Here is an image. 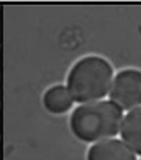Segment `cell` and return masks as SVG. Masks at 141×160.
Returning a JSON list of instances; mask_svg holds the SVG:
<instances>
[{"label": "cell", "mask_w": 141, "mask_h": 160, "mask_svg": "<svg viewBox=\"0 0 141 160\" xmlns=\"http://www.w3.org/2000/svg\"><path fill=\"white\" fill-rule=\"evenodd\" d=\"M124 113L110 100L79 104L70 115L71 134L84 143H99L119 134Z\"/></svg>", "instance_id": "6da1fadb"}, {"label": "cell", "mask_w": 141, "mask_h": 160, "mask_svg": "<svg viewBox=\"0 0 141 160\" xmlns=\"http://www.w3.org/2000/svg\"><path fill=\"white\" fill-rule=\"evenodd\" d=\"M113 76V67L105 58L87 54L71 65L65 86L79 104L95 103L109 95Z\"/></svg>", "instance_id": "7a4b0ae2"}, {"label": "cell", "mask_w": 141, "mask_h": 160, "mask_svg": "<svg viewBox=\"0 0 141 160\" xmlns=\"http://www.w3.org/2000/svg\"><path fill=\"white\" fill-rule=\"evenodd\" d=\"M109 98L123 110H134L141 107V70H119L113 76Z\"/></svg>", "instance_id": "3957f363"}, {"label": "cell", "mask_w": 141, "mask_h": 160, "mask_svg": "<svg viewBox=\"0 0 141 160\" xmlns=\"http://www.w3.org/2000/svg\"><path fill=\"white\" fill-rule=\"evenodd\" d=\"M87 160H138L137 154L121 140L109 138L90 145L87 151Z\"/></svg>", "instance_id": "277c9868"}, {"label": "cell", "mask_w": 141, "mask_h": 160, "mask_svg": "<svg viewBox=\"0 0 141 160\" xmlns=\"http://www.w3.org/2000/svg\"><path fill=\"white\" fill-rule=\"evenodd\" d=\"M42 104L45 110L53 115H64L73 109L75 100L64 84H54L48 87L42 95Z\"/></svg>", "instance_id": "5b68a950"}, {"label": "cell", "mask_w": 141, "mask_h": 160, "mask_svg": "<svg viewBox=\"0 0 141 160\" xmlns=\"http://www.w3.org/2000/svg\"><path fill=\"white\" fill-rule=\"evenodd\" d=\"M121 140L137 154L141 156V107L129 110L119 128Z\"/></svg>", "instance_id": "8992f818"}, {"label": "cell", "mask_w": 141, "mask_h": 160, "mask_svg": "<svg viewBox=\"0 0 141 160\" xmlns=\"http://www.w3.org/2000/svg\"><path fill=\"white\" fill-rule=\"evenodd\" d=\"M0 120H2V110H0ZM2 123V121H0ZM0 132H2V124H0Z\"/></svg>", "instance_id": "52a82bcc"}, {"label": "cell", "mask_w": 141, "mask_h": 160, "mask_svg": "<svg viewBox=\"0 0 141 160\" xmlns=\"http://www.w3.org/2000/svg\"><path fill=\"white\" fill-rule=\"evenodd\" d=\"M0 160H2V146H0Z\"/></svg>", "instance_id": "ba28073f"}, {"label": "cell", "mask_w": 141, "mask_h": 160, "mask_svg": "<svg viewBox=\"0 0 141 160\" xmlns=\"http://www.w3.org/2000/svg\"><path fill=\"white\" fill-rule=\"evenodd\" d=\"M0 64H2V59H0Z\"/></svg>", "instance_id": "9c48e42d"}]
</instances>
